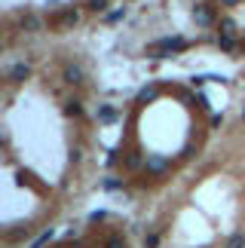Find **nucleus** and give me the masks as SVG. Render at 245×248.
Segmentation results:
<instances>
[{
	"instance_id": "nucleus-8",
	"label": "nucleus",
	"mask_w": 245,
	"mask_h": 248,
	"mask_svg": "<svg viewBox=\"0 0 245 248\" xmlns=\"http://www.w3.org/2000/svg\"><path fill=\"white\" fill-rule=\"evenodd\" d=\"M89 9H92V13H105V9H107V0H89Z\"/></svg>"
},
{
	"instance_id": "nucleus-5",
	"label": "nucleus",
	"mask_w": 245,
	"mask_h": 248,
	"mask_svg": "<svg viewBox=\"0 0 245 248\" xmlns=\"http://www.w3.org/2000/svg\"><path fill=\"white\" fill-rule=\"evenodd\" d=\"M22 28L25 31H40V18L37 16H22Z\"/></svg>"
},
{
	"instance_id": "nucleus-7",
	"label": "nucleus",
	"mask_w": 245,
	"mask_h": 248,
	"mask_svg": "<svg viewBox=\"0 0 245 248\" xmlns=\"http://www.w3.org/2000/svg\"><path fill=\"white\" fill-rule=\"evenodd\" d=\"M74 22H77V13H61L55 25H74Z\"/></svg>"
},
{
	"instance_id": "nucleus-2",
	"label": "nucleus",
	"mask_w": 245,
	"mask_h": 248,
	"mask_svg": "<svg viewBox=\"0 0 245 248\" xmlns=\"http://www.w3.org/2000/svg\"><path fill=\"white\" fill-rule=\"evenodd\" d=\"M193 18H196V25H212V9L209 6H196Z\"/></svg>"
},
{
	"instance_id": "nucleus-12",
	"label": "nucleus",
	"mask_w": 245,
	"mask_h": 248,
	"mask_svg": "<svg viewBox=\"0 0 245 248\" xmlns=\"http://www.w3.org/2000/svg\"><path fill=\"white\" fill-rule=\"evenodd\" d=\"M49 239H52V230H49V233H43V236H40V239H37V242H34V248H43V245H46V242H49Z\"/></svg>"
},
{
	"instance_id": "nucleus-14",
	"label": "nucleus",
	"mask_w": 245,
	"mask_h": 248,
	"mask_svg": "<svg viewBox=\"0 0 245 248\" xmlns=\"http://www.w3.org/2000/svg\"><path fill=\"white\" fill-rule=\"evenodd\" d=\"M245 245V236L239 233V236H233V239H230V248H242Z\"/></svg>"
},
{
	"instance_id": "nucleus-1",
	"label": "nucleus",
	"mask_w": 245,
	"mask_h": 248,
	"mask_svg": "<svg viewBox=\"0 0 245 248\" xmlns=\"http://www.w3.org/2000/svg\"><path fill=\"white\" fill-rule=\"evenodd\" d=\"M187 49V40H181V37H163V40L150 43L147 46V55H156V59H166V55L172 52H184Z\"/></svg>"
},
{
	"instance_id": "nucleus-3",
	"label": "nucleus",
	"mask_w": 245,
	"mask_h": 248,
	"mask_svg": "<svg viewBox=\"0 0 245 248\" xmlns=\"http://www.w3.org/2000/svg\"><path fill=\"white\" fill-rule=\"evenodd\" d=\"M28 77H31V68H28V64H15V68L9 71V80H15V83H22Z\"/></svg>"
},
{
	"instance_id": "nucleus-10",
	"label": "nucleus",
	"mask_w": 245,
	"mask_h": 248,
	"mask_svg": "<svg viewBox=\"0 0 245 248\" xmlns=\"http://www.w3.org/2000/svg\"><path fill=\"white\" fill-rule=\"evenodd\" d=\"M64 113H71V117H77V113H80V101H68V108H64Z\"/></svg>"
},
{
	"instance_id": "nucleus-18",
	"label": "nucleus",
	"mask_w": 245,
	"mask_h": 248,
	"mask_svg": "<svg viewBox=\"0 0 245 248\" xmlns=\"http://www.w3.org/2000/svg\"><path fill=\"white\" fill-rule=\"evenodd\" d=\"M221 3H236V0H221Z\"/></svg>"
},
{
	"instance_id": "nucleus-16",
	"label": "nucleus",
	"mask_w": 245,
	"mask_h": 248,
	"mask_svg": "<svg viewBox=\"0 0 245 248\" xmlns=\"http://www.w3.org/2000/svg\"><path fill=\"white\" fill-rule=\"evenodd\" d=\"M126 163H129V169H138V166H141V159H138V156H129Z\"/></svg>"
},
{
	"instance_id": "nucleus-19",
	"label": "nucleus",
	"mask_w": 245,
	"mask_h": 248,
	"mask_svg": "<svg viewBox=\"0 0 245 248\" xmlns=\"http://www.w3.org/2000/svg\"><path fill=\"white\" fill-rule=\"evenodd\" d=\"M242 120H245V110H242Z\"/></svg>"
},
{
	"instance_id": "nucleus-11",
	"label": "nucleus",
	"mask_w": 245,
	"mask_h": 248,
	"mask_svg": "<svg viewBox=\"0 0 245 248\" xmlns=\"http://www.w3.org/2000/svg\"><path fill=\"white\" fill-rule=\"evenodd\" d=\"M138 98H141V101H153V98H156V89H144Z\"/></svg>"
},
{
	"instance_id": "nucleus-15",
	"label": "nucleus",
	"mask_w": 245,
	"mask_h": 248,
	"mask_svg": "<svg viewBox=\"0 0 245 248\" xmlns=\"http://www.w3.org/2000/svg\"><path fill=\"white\" fill-rule=\"evenodd\" d=\"M122 16H126V9H117V13H110V16H107V22H110V25H114V22H120V18H122Z\"/></svg>"
},
{
	"instance_id": "nucleus-13",
	"label": "nucleus",
	"mask_w": 245,
	"mask_h": 248,
	"mask_svg": "<svg viewBox=\"0 0 245 248\" xmlns=\"http://www.w3.org/2000/svg\"><path fill=\"white\" fill-rule=\"evenodd\" d=\"M144 245H147V248H156V245H159V236H156V233H150L147 239H144Z\"/></svg>"
},
{
	"instance_id": "nucleus-17",
	"label": "nucleus",
	"mask_w": 245,
	"mask_h": 248,
	"mask_svg": "<svg viewBox=\"0 0 245 248\" xmlns=\"http://www.w3.org/2000/svg\"><path fill=\"white\" fill-rule=\"evenodd\" d=\"M107 248H122V242H120V239H110V242H107Z\"/></svg>"
},
{
	"instance_id": "nucleus-4",
	"label": "nucleus",
	"mask_w": 245,
	"mask_h": 248,
	"mask_svg": "<svg viewBox=\"0 0 245 248\" xmlns=\"http://www.w3.org/2000/svg\"><path fill=\"white\" fill-rule=\"evenodd\" d=\"M64 80L77 86V83H83V71L77 68V64H68V68H64Z\"/></svg>"
},
{
	"instance_id": "nucleus-6",
	"label": "nucleus",
	"mask_w": 245,
	"mask_h": 248,
	"mask_svg": "<svg viewBox=\"0 0 245 248\" xmlns=\"http://www.w3.org/2000/svg\"><path fill=\"white\" fill-rule=\"evenodd\" d=\"M221 37H236V25H233L230 18H224V22H221Z\"/></svg>"
},
{
	"instance_id": "nucleus-9",
	"label": "nucleus",
	"mask_w": 245,
	"mask_h": 248,
	"mask_svg": "<svg viewBox=\"0 0 245 248\" xmlns=\"http://www.w3.org/2000/svg\"><path fill=\"white\" fill-rule=\"evenodd\" d=\"M221 49H224V52L236 49V40H233V37H221Z\"/></svg>"
}]
</instances>
